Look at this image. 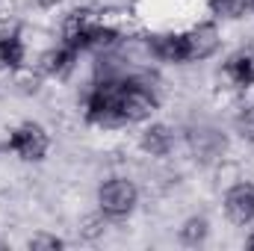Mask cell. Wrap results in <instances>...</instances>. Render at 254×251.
<instances>
[{
  "instance_id": "20",
  "label": "cell",
  "mask_w": 254,
  "mask_h": 251,
  "mask_svg": "<svg viewBox=\"0 0 254 251\" xmlns=\"http://www.w3.org/2000/svg\"><path fill=\"white\" fill-rule=\"evenodd\" d=\"M249 249H254V237H252V240H249Z\"/></svg>"
},
{
  "instance_id": "17",
  "label": "cell",
  "mask_w": 254,
  "mask_h": 251,
  "mask_svg": "<svg viewBox=\"0 0 254 251\" xmlns=\"http://www.w3.org/2000/svg\"><path fill=\"white\" fill-rule=\"evenodd\" d=\"M63 246V240H57V237H33L30 240V249H60Z\"/></svg>"
},
{
  "instance_id": "15",
  "label": "cell",
  "mask_w": 254,
  "mask_h": 251,
  "mask_svg": "<svg viewBox=\"0 0 254 251\" xmlns=\"http://www.w3.org/2000/svg\"><path fill=\"white\" fill-rule=\"evenodd\" d=\"M18 39V24L12 18H0V42H12Z\"/></svg>"
},
{
  "instance_id": "7",
  "label": "cell",
  "mask_w": 254,
  "mask_h": 251,
  "mask_svg": "<svg viewBox=\"0 0 254 251\" xmlns=\"http://www.w3.org/2000/svg\"><path fill=\"white\" fill-rule=\"evenodd\" d=\"M219 45V36H216V27L210 24H201L195 27L190 36H187V51H190V60H204L216 51Z\"/></svg>"
},
{
  "instance_id": "1",
  "label": "cell",
  "mask_w": 254,
  "mask_h": 251,
  "mask_svg": "<svg viewBox=\"0 0 254 251\" xmlns=\"http://www.w3.org/2000/svg\"><path fill=\"white\" fill-rule=\"evenodd\" d=\"M86 116L98 125H119V83H101L86 101Z\"/></svg>"
},
{
  "instance_id": "18",
  "label": "cell",
  "mask_w": 254,
  "mask_h": 251,
  "mask_svg": "<svg viewBox=\"0 0 254 251\" xmlns=\"http://www.w3.org/2000/svg\"><path fill=\"white\" fill-rule=\"evenodd\" d=\"M18 83H21L27 92H36V86H39V77H36V74H30V71H21V74H18Z\"/></svg>"
},
{
  "instance_id": "4",
  "label": "cell",
  "mask_w": 254,
  "mask_h": 251,
  "mask_svg": "<svg viewBox=\"0 0 254 251\" xmlns=\"http://www.w3.org/2000/svg\"><path fill=\"white\" fill-rule=\"evenodd\" d=\"M9 148L18 151L24 160H42L45 151H48V133L39 125H24L18 127L9 139Z\"/></svg>"
},
{
  "instance_id": "12",
  "label": "cell",
  "mask_w": 254,
  "mask_h": 251,
  "mask_svg": "<svg viewBox=\"0 0 254 251\" xmlns=\"http://www.w3.org/2000/svg\"><path fill=\"white\" fill-rule=\"evenodd\" d=\"M21 57H24V51H21L18 39L0 42V71H3V68H18V65H21Z\"/></svg>"
},
{
  "instance_id": "9",
  "label": "cell",
  "mask_w": 254,
  "mask_h": 251,
  "mask_svg": "<svg viewBox=\"0 0 254 251\" xmlns=\"http://www.w3.org/2000/svg\"><path fill=\"white\" fill-rule=\"evenodd\" d=\"M154 54L166 63H184L190 60L187 51V36H157L154 39Z\"/></svg>"
},
{
  "instance_id": "2",
  "label": "cell",
  "mask_w": 254,
  "mask_h": 251,
  "mask_svg": "<svg viewBox=\"0 0 254 251\" xmlns=\"http://www.w3.org/2000/svg\"><path fill=\"white\" fill-rule=\"evenodd\" d=\"M157 101L148 89L136 86V83H125L119 86V116L122 122H142L154 113Z\"/></svg>"
},
{
  "instance_id": "10",
  "label": "cell",
  "mask_w": 254,
  "mask_h": 251,
  "mask_svg": "<svg viewBox=\"0 0 254 251\" xmlns=\"http://www.w3.org/2000/svg\"><path fill=\"white\" fill-rule=\"evenodd\" d=\"M142 148L151 151V154H157V157L169 154V148H172V130L163 127V125H154L151 130H145V136H142Z\"/></svg>"
},
{
  "instance_id": "19",
  "label": "cell",
  "mask_w": 254,
  "mask_h": 251,
  "mask_svg": "<svg viewBox=\"0 0 254 251\" xmlns=\"http://www.w3.org/2000/svg\"><path fill=\"white\" fill-rule=\"evenodd\" d=\"M42 6H54V3H60V0H39Z\"/></svg>"
},
{
  "instance_id": "11",
  "label": "cell",
  "mask_w": 254,
  "mask_h": 251,
  "mask_svg": "<svg viewBox=\"0 0 254 251\" xmlns=\"http://www.w3.org/2000/svg\"><path fill=\"white\" fill-rule=\"evenodd\" d=\"M74 63V51L71 48H60V51H48L42 57V71L48 74H65Z\"/></svg>"
},
{
  "instance_id": "16",
  "label": "cell",
  "mask_w": 254,
  "mask_h": 251,
  "mask_svg": "<svg viewBox=\"0 0 254 251\" xmlns=\"http://www.w3.org/2000/svg\"><path fill=\"white\" fill-rule=\"evenodd\" d=\"M240 130H243V136L254 139V107H249V110L240 116Z\"/></svg>"
},
{
  "instance_id": "8",
  "label": "cell",
  "mask_w": 254,
  "mask_h": 251,
  "mask_svg": "<svg viewBox=\"0 0 254 251\" xmlns=\"http://www.w3.org/2000/svg\"><path fill=\"white\" fill-rule=\"evenodd\" d=\"M225 77L234 80L237 86H252L254 83V51H240L228 60Z\"/></svg>"
},
{
  "instance_id": "6",
  "label": "cell",
  "mask_w": 254,
  "mask_h": 251,
  "mask_svg": "<svg viewBox=\"0 0 254 251\" xmlns=\"http://www.w3.org/2000/svg\"><path fill=\"white\" fill-rule=\"evenodd\" d=\"M225 210H228L231 222H237V225L252 222L254 219V187L252 184H240V187L231 189L228 198H225Z\"/></svg>"
},
{
  "instance_id": "3",
  "label": "cell",
  "mask_w": 254,
  "mask_h": 251,
  "mask_svg": "<svg viewBox=\"0 0 254 251\" xmlns=\"http://www.w3.org/2000/svg\"><path fill=\"white\" fill-rule=\"evenodd\" d=\"M98 198H101V210L104 213H110V216H127L133 210V204H136V189L127 181H110V184L101 187Z\"/></svg>"
},
{
  "instance_id": "14",
  "label": "cell",
  "mask_w": 254,
  "mask_h": 251,
  "mask_svg": "<svg viewBox=\"0 0 254 251\" xmlns=\"http://www.w3.org/2000/svg\"><path fill=\"white\" fill-rule=\"evenodd\" d=\"M210 9H213L216 15L234 18V15H240V9H243V0H210Z\"/></svg>"
},
{
  "instance_id": "13",
  "label": "cell",
  "mask_w": 254,
  "mask_h": 251,
  "mask_svg": "<svg viewBox=\"0 0 254 251\" xmlns=\"http://www.w3.org/2000/svg\"><path fill=\"white\" fill-rule=\"evenodd\" d=\"M181 237H184V243H201L204 237H207V222L204 219H190L187 225H184V231H181Z\"/></svg>"
},
{
  "instance_id": "5",
  "label": "cell",
  "mask_w": 254,
  "mask_h": 251,
  "mask_svg": "<svg viewBox=\"0 0 254 251\" xmlns=\"http://www.w3.org/2000/svg\"><path fill=\"white\" fill-rule=\"evenodd\" d=\"M98 18L92 15V12H71L68 15V21H65V42H68V48H89V42H92V33L98 30Z\"/></svg>"
},
{
  "instance_id": "21",
  "label": "cell",
  "mask_w": 254,
  "mask_h": 251,
  "mask_svg": "<svg viewBox=\"0 0 254 251\" xmlns=\"http://www.w3.org/2000/svg\"><path fill=\"white\" fill-rule=\"evenodd\" d=\"M252 6H254V0H252Z\"/></svg>"
}]
</instances>
